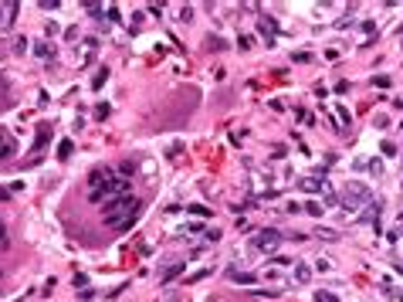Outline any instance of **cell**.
I'll return each mask as SVG.
<instances>
[{
	"instance_id": "1",
	"label": "cell",
	"mask_w": 403,
	"mask_h": 302,
	"mask_svg": "<svg viewBox=\"0 0 403 302\" xmlns=\"http://www.w3.org/2000/svg\"><path fill=\"white\" fill-rule=\"evenodd\" d=\"M88 183H92V204H112V201H119V197H129L133 194V180L129 177H119V173H112V170H92V177H88Z\"/></svg>"
},
{
	"instance_id": "2",
	"label": "cell",
	"mask_w": 403,
	"mask_h": 302,
	"mask_svg": "<svg viewBox=\"0 0 403 302\" xmlns=\"http://www.w3.org/2000/svg\"><path fill=\"white\" fill-rule=\"evenodd\" d=\"M135 218H139V201H135L133 194L105 204V224L115 227V231H129L135 224Z\"/></svg>"
},
{
	"instance_id": "3",
	"label": "cell",
	"mask_w": 403,
	"mask_h": 302,
	"mask_svg": "<svg viewBox=\"0 0 403 302\" xmlns=\"http://www.w3.org/2000/svg\"><path fill=\"white\" fill-rule=\"evenodd\" d=\"M281 238H285L281 231H274V227H265V231H258V234L251 238V248H254V251H261V255H271V251H274V248L281 244Z\"/></svg>"
},
{
	"instance_id": "4",
	"label": "cell",
	"mask_w": 403,
	"mask_h": 302,
	"mask_svg": "<svg viewBox=\"0 0 403 302\" xmlns=\"http://www.w3.org/2000/svg\"><path fill=\"white\" fill-rule=\"evenodd\" d=\"M369 201H373L369 187H363V183H349V190H345V207H349V211L359 207V204H369Z\"/></svg>"
},
{
	"instance_id": "5",
	"label": "cell",
	"mask_w": 403,
	"mask_h": 302,
	"mask_svg": "<svg viewBox=\"0 0 403 302\" xmlns=\"http://www.w3.org/2000/svg\"><path fill=\"white\" fill-rule=\"evenodd\" d=\"M258 31L268 38V48H274V31H278V24H274V17H261L258 20Z\"/></svg>"
},
{
	"instance_id": "6",
	"label": "cell",
	"mask_w": 403,
	"mask_h": 302,
	"mask_svg": "<svg viewBox=\"0 0 403 302\" xmlns=\"http://www.w3.org/2000/svg\"><path fill=\"white\" fill-rule=\"evenodd\" d=\"M20 10V3H0V27H7V24H14V14Z\"/></svg>"
},
{
	"instance_id": "7",
	"label": "cell",
	"mask_w": 403,
	"mask_h": 302,
	"mask_svg": "<svg viewBox=\"0 0 403 302\" xmlns=\"http://www.w3.org/2000/svg\"><path fill=\"white\" fill-rule=\"evenodd\" d=\"M14 153H17V143H14V140H10V136L0 129V160H10Z\"/></svg>"
},
{
	"instance_id": "8",
	"label": "cell",
	"mask_w": 403,
	"mask_h": 302,
	"mask_svg": "<svg viewBox=\"0 0 403 302\" xmlns=\"http://www.w3.org/2000/svg\"><path fill=\"white\" fill-rule=\"evenodd\" d=\"M291 279H295L298 285H308V282H312V268H308V265H302V262H295V272H291Z\"/></svg>"
},
{
	"instance_id": "9",
	"label": "cell",
	"mask_w": 403,
	"mask_h": 302,
	"mask_svg": "<svg viewBox=\"0 0 403 302\" xmlns=\"http://www.w3.org/2000/svg\"><path fill=\"white\" fill-rule=\"evenodd\" d=\"M302 190H305V194H319V190H326V180H319V177H305V180H302Z\"/></svg>"
},
{
	"instance_id": "10",
	"label": "cell",
	"mask_w": 403,
	"mask_h": 302,
	"mask_svg": "<svg viewBox=\"0 0 403 302\" xmlns=\"http://www.w3.org/2000/svg\"><path fill=\"white\" fill-rule=\"evenodd\" d=\"M230 279H234L237 285H254V282H258V275H251V272H237V268H230Z\"/></svg>"
},
{
	"instance_id": "11",
	"label": "cell",
	"mask_w": 403,
	"mask_h": 302,
	"mask_svg": "<svg viewBox=\"0 0 403 302\" xmlns=\"http://www.w3.org/2000/svg\"><path fill=\"white\" fill-rule=\"evenodd\" d=\"M51 140V126H38V140H34V153L44 150V143Z\"/></svg>"
},
{
	"instance_id": "12",
	"label": "cell",
	"mask_w": 403,
	"mask_h": 302,
	"mask_svg": "<svg viewBox=\"0 0 403 302\" xmlns=\"http://www.w3.org/2000/svg\"><path fill=\"white\" fill-rule=\"evenodd\" d=\"M95 51H98V38H88V41H85V58H81V65H88V61L95 58Z\"/></svg>"
},
{
	"instance_id": "13",
	"label": "cell",
	"mask_w": 403,
	"mask_h": 302,
	"mask_svg": "<svg viewBox=\"0 0 403 302\" xmlns=\"http://www.w3.org/2000/svg\"><path fill=\"white\" fill-rule=\"evenodd\" d=\"M183 265H187V262H176V265H170V268H166V272H163L159 279H163V282H173V279H176V275L183 272Z\"/></svg>"
},
{
	"instance_id": "14",
	"label": "cell",
	"mask_w": 403,
	"mask_h": 302,
	"mask_svg": "<svg viewBox=\"0 0 403 302\" xmlns=\"http://www.w3.org/2000/svg\"><path fill=\"white\" fill-rule=\"evenodd\" d=\"M34 55H38V58H51V55H55V48H51L48 41H38V44H34Z\"/></svg>"
},
{
	"instance_id": "15",
	"label": "cell",
	"mask_w": 403,
	"mask_h": 302,
	"mask_svg": "<svg viewBox=\"0 0 403 302\" xmlns=\"http://www.w3.org/2000/svg\"><path fill=\"white\" fill-rule=\"evenodd\" d=\"M71 153H75V143H71V140H61V143H58V160H68Z\"/></svg>"
},
{
	"instance_id": "16",
	"label": "cell",
	"mask_w": 403,
	"mask_h": 302,
	"mask_svg": "<svg viewBox=\"0 0 403 302\" xmlns=\"http://www.w3.org/2000/svg\"><path fill=\"white\" fill-rule=\"evenodd\" d=\"M366 170L373 173V180H380V177H383V163H380V160H369V163H366Z\"/></svg>"
},
{
	"instance_id": "17",
	"label": "cell",
	"mask_w": 403,
	"mask_h": 302,
	"mask_svg": "<svg viewBox=\"0 0 403 302\" xmlns=\"http://www.w3.org/2000/svg\"><path fill=\"white\" fill-rule=\"evenodd\" d=\"M105 81H109V68H102V72H98V75L92 78V88H95V92H98V88H102V85H105Z\"/></svg>"
},
{
	"instance_id": "18",
	"label": "cell",
	"mask_w": 403,
	"mask_h": 302,
	"mask_svg": "<svg viewBox=\"0 0 403 302\" xmlns=\"http://www.w3.org/2000/svg\"><path fill=\"white\" fill-rule=\"evenodd\" d=\"M305 211H308L312 218H322V211H326V207H322L319 201H308V204H305Z\"/></svg>"
},
{
	"instance_id": "19",
	"label": "cell",
	"mask_w": 403,
	"mask_h": 302,
	"mask_svg": "<svg viewBox=\"0 0 403 302\" xmlns=\"http://www.w3.org/2000/svg\"><path fill=\"white\" fill-rule=\"evenodd\" d=\"M336 112H339V119H342V129H345V126H352V116H349V109H345V105H339Z\"/></svg>"
},
{
	"instance_id": "20",
	"label": "cell",
	"mask_w": 403,
	"mask_h": 302,
	"mask_svg": "<svg viewBox=\"0 0 403 302\" xmlns=\"http://www.w3.org/2000/svg\"><path fill=\"white\" fill-rule=\"evenodd\" d=\"M187 211H190V214H197V218H207V214H210V207H203V204H190Z\"/></svg>"
},
{
	"instance_id": "21",
	"label": "cell",
	"mask_w": 403,
	"mask_h": 302,
	"mask_svg": "<svg viewBox=\"0 0 403 302\" xmlns=\"http://www.w3.org/2000/svg\"><path fill=\"white\" fill-rule=\"evenodd\" d=\"M251 44H254V38H251V34H241V38H237V48H241V51H248Z\"/></svg>"
},
{
	"instance_id": "22",
	"label": "cell",
	"mask_w": 403,
	"mask_h": 302,
	"mask_svg": "<svg viewBox=\"0 0 403 302\" xmlns=\"http://www.w3.org/2000/svg\"><path fill=\"white\" fill-rule=\"evenodd\" d=\"M109 112H112V109H109V102H102V105L95 109V119H109Z\"/></svg>"
},
{
	"instance_id": "23",
	"label": "cell",
	"mask_w": 403,
	"mask_h": 302,
	"mask_svg": "<svg viewBox=\"0 0 403 302\" xmlns=\"http://www.w3.org/2000/svg\"><path fill=\"white\" fill-rule=\"evenodd\" d=\"M315 302H339V299L332 292H322V289H319V292H315Z\"/></svg>"
},
{
	"instance_id": "24",
	"label": "cell",
	"mask_w": 403,
	"mask_h": 302,
	"mask_svg": "<svg viewBox=\"0 0 403 302\" xmlns=\"http://www.w3.org/2000/svg\"><path fill=\"white\" fill-rule=\"evenodd\" d=\"M14 51H17V55H24V51H27V41H24V38H17V41H14Z\"/></svg>"
},
{
	"instance_id": "25",
	"label": "cell",
	"mask_w": 403,
	"mask_h": 302,
	"mask_svg": "<svg viewBox=\"0 0 403 302\" xmlns=\"http://www.w3.org/2000/svg\"><path fill=\"white\" fill-rule=\"evenodd\" d=\"M193 17V7H180V20H190Z\"/></svg>"
},
{
	"instance_id": "26",
	"label": "cell",
	"mask_w": 403,
	"mask_h": 302,
	"mask_svg": "<svg viewBox=\"0 0 403 302\" xmlns=\"http://www.w3.org/2000/svg\"><path fill=\"white\" fill-rule=\"evenodd\" d=\"M207 44H210L213 51H220V48H224V41H220V38H207Z\"/></svg>"
},
{
	"instance_id": "27",
	"label": "cell",
	"mask_w": 403,
	"mask_h": 302,
	"mask_svg": "<svg viewBox=\"0 0 403 302\" xmlns=\"http://www.w3.org/2000/svg\"><path fill=\"white\" fill-rule=\"evenodd\" d=\"M319 238H326V241H336L339 234H336V231H329V227H326V231H319Z\"/></svg>"
},
{
	"instance_id": "28",
	"label": "cell",
	"mask_w": 403,
	"mask_h": 302,
	"mask_svg": "<svg viewBox=\"0 0 403 302\" xmlns=\"http://www.w3.org/2000/svg\"><path fill=\"white\" fill-rule=\"evenodd\" d=\"M0 244H7V227H3V221H0Z\"/></svg>"
}]
</instances>
